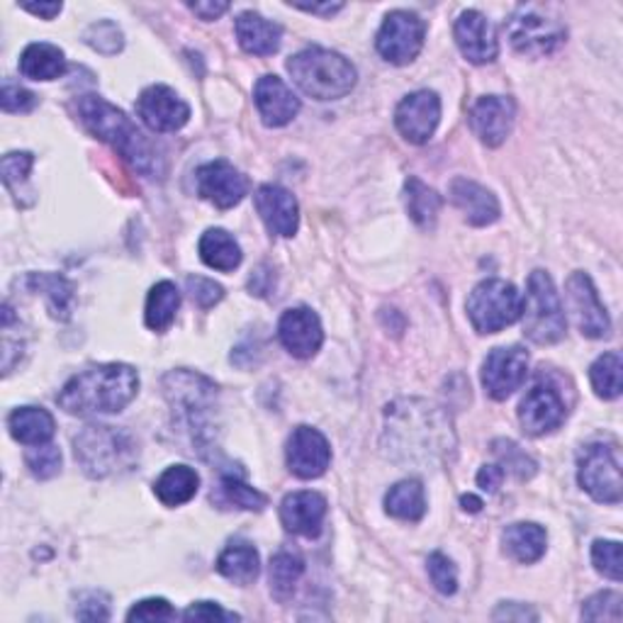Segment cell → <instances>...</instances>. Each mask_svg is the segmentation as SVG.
I'll use <instances>...</instances> for the list:
<instances>
[{
    "label": "cell",
    "mask_w": 623,
    "mask_h": 623,
    "mask_svg": "<svg viewBox=\"0 0 623 623\" xmlns=\"http://www.w3.org/2000/svg\"><path fill=\"white\" fill-rule=\"evenodd\" d=\"M140 392V373L127 363H100L74 375L56 395V405L74 417L122 412Z\"/></svg>",
    "instance_id": "obj_1"
},
{
    "label": "cell",
    "mask_w": 623,
    "mask_h": 623,
    "mask_svg": "<svg viewBox=\"0 0 623 623\" xmlns=\"http://www.w3.org/2000/svg\"><path fill=\"white\" fill-rule=\"evenodd\" d=\"M78 118L88 127L90 134H96L98 140L110 144L124 161L144 173V176H156L161 173V159L156 156L154 144L146 140L127 114L110 106L106 98L100 96H80L78 102Z\"/></svg>",
    "instance_id": "obj_2"
},
{
    "label": "cell",
    "mask_w": 623,
    "mask_h": 623,
    "mask_svg": "<svg viewBox=\"0 0 623 623\" xmlns=\"http://www.w3.org/2000/svg\"><path fill=\"white\" fill-rule=\"evenodd\" d=\"M287 74L305 96L315 100H339L356 86V66L343 54L325 47H307L287 62Z\"/></svg>",
    "instance_id": "obj_3"
},
{
    "label": "cell",
    "mask_w": 623,
    "mask_h": 623,
    "mask_svg": "<svg viewBox=\"0 0 623 623\" xmlns=\"http://www.w3.org/2000/svg\"><path fill=\"white\" fill-rule=\"evenodd\" d=\"M164 395L171 402L176 419L190 431L193 444L205 453V448L212 444L210 412L217 400V385L200 373L171 371L164 378Z\"/></svg>",
    "instance_id": "obj_4"
},
{
    "label": "cell",
    "mask_w": 623,
    "mask_h": 623,
    "mask_svg": "<svg viewBox=\"0 0 623 623\" xmlns=\"http://www.w3.org/2000/svg\"><path fill=\"white\" fill-rule=\"evenodd\" d=\"M387 436H392V448L407 456L412 453L414 441L422 438L426 458L431 451H446L448 438H453L451 426L438 409L419 400H405L387 407Z\"/></svg>",
    "instance_id": "obj_5"
},
{
    "label": "cell",
    "mask_w": 623,
    "mask_h": 623,
    "mask_svg": "<svg viewBox=\"0 0 623 623\" xmlns=\"http://www.w3.org/2000/svg\"><path fill=\"white\" fill-rule=\"evenodd\" d=\"M74 453L88 478H108L132 468L136 446L130 434L118 431L114 426L94 424L74 438Z\"/></svg>",
    "instance_id": "obj_6"
},
{
    "label": "cell",
    "mask_w": 623,
    "mask_h": 623,
    "mask_svg": "<svg viewBox=\"0 0 623 623\" xmlns=\"http://www.w3.org/2000/svg\"><path fill=\"white\" fill-rule=\"evenodd\" d=\"M524 334L538 346L558 343L568 329L565 309L558 297L556 285L546 271H534L528 278L526 299L522 305Z\"/></svg>",
    "instance_id": "obj_7"
},
{
    "label": "cell",
    "mask_w": 623,
    "mask_h": 623,
    "mask_svg": "<svg viewBox=\"0 0 623 623\" xmlns=\"http://www.w3.org/2000/svg\"><path fill=\"white\" fill-rule=\"evenodd\" d=\"M524 297L512 283L490 278L476 285L468 297V317L480 334H498L522 319Z\"/></svg>",
    "instance_id": "obj_8"
},
{
    "label": "cell",
    "mask_w": 623,
    "mask_h": 623,
    "mask_svg": "<svg viewBox=\"0 0 623 623\" xmlns=\"http://www.w3.org/2000/svg\"><path fill=\"white\" fill-rule=\"evenodd\" d=\"M577 480L594 502L619 504L623 498V480L616 448L606 444L587 446L577 463Z\"/></svg>",
    "instance_id": "obj_9"
},
{
    "label": "cell",
    "mask_w": 623,
    "mask_h": 623,
    "mask_svg": "<svg viewBox=\"0 0 623 623\" xmlns=\"http://www.w3.org/2000/svg\"><path fill=\"white\" fill-rule=\"evenodd\" d=\"M426 37V22L409 10H392L375 37L378 54L395 66L417 59Z\"/></svg>",
    "instance_id": "obj_10"
},
{
    "label": "cell",
    "mask_w": 623,
    "mask_h": 623,
    "mask_svg": "<svg viewBox=\"0 0 623 623\" xmlns=\"http://www.w3.org/2000/svg\"><path fill=\"white\" fill-rule=\"evenodd\" d=\"M506 32H510L512 47L518 54L534 56V59H540V56L556 52L565 42V34H568L560 25V20L544 15L538 8L518 10V13L510 20Z\"/></svg>",
    "instance_id": "obj_11"
},
{
    "label": "cell",
    "mask_w": 623,
    "mask_h": 623,
    "mask_svg": "<svg viewBox=\"0 0 623 623\" xmlns=\"http://www.w3.org/2000/svg\"><path fill=\"white\" fill-rule=\"evenodd\" d=\"M195 186L200 198L219 210H232L249 195V178L225 159L210 161L195 171Z\"/></svg>",
    "instance_id": "obj_12"
},
{
    "label": "cell",
    "mask_w": 623,
    "mask_h": 623,
    "mask_svg": "<svg viewBox=\"0 0 623 623\" xmlns=\"http://www.w3.org/2000/svg\"><path fill=\"white\" fill-rule=\"evenodd\" d=\"M528 353L518 346H502L490 351L482 363V385L492 400H506L526 383Z\"/></svg>",
    "instance_id": "obj_13"
},
{
    "label": "cell",
    "mask_w": 623,
    "mask_h": 623,
    "mask_svg": "<svg viewBox=\"0 0 623 623\" xmlns=\"http://www.w3.org/2000/svg\"><path fill=\"white\" fill-rule=\"evenodd\" d=\"M136 114L152 132H178L190 120V106L168 86H149L136 98Z\"/></svg>",
    "instance_id": "obj_14"
},
{
    "label": "cell",
    "mask_w": 623,
    "mask_h": 623,
    "mask_svg": "<svg viewBox=\"0 0 623 623\" xmlns=\"http://www.w3.org/2000/svg\"><path fill=\"white\" fill-rule=\"evenodd\" d=\"M285 460L293 476L299 480H315L325 476L331 463V446L321 431L312 426H297L287 438Z\"/></svg>",
    "instance_id": "obj_15"
},
{
    "label": "cell",
    "mask_w": 623,
    "mask_h": 623,
    "mask_svg": "<svg viewBox=\"0 0 623 623\" xmlns=\"http://www.w3.org/2000/svg\"><path fill=\"white\" fill-rule=\"evenodd\" d=\"M568 305L575 317V325L584 337L590 339H604L611 331V319L606 315V307L599 303V295L587 273H572L568 278Z\"/></svg>",
    "instance_id": "obj_16"
},
{
    "label": "cell",
    "mask_w": 623,
    "mask_h": 623,
    "mask_svg": "<svg viewBox=\"0 0 623 623\" xmlns=\"http://www.w3.org/2000/svg\"><path fill=\"white\" fill-rule=\"evenodd\" d=\"M441 120V98L434 90H417L402 98L395 110V124L409 144H426Z\"/></svg>",
    "instance_id": "obj_17"
},
{
    "label": "cell",
    "mask_w": 623,
    "mask_h": 623,
    "mask_svg": "<svg viewBox=\"0 0 623 623\" xmlns=\"http://www.w3.org/2000/svg\"><path fill=\"white\" fill-rule=\"evenodd\" d=\"M565 414H568V407H565L560 392L550 383H536L518 405V422L528 436H546L556 431L565 422Z\"/></svg>",
    "instance_id": "obj_18"
},
{
    "label": "cell",
    "mask_w": 623,
    "mask_h": 623,
    "mask_svg": "<svg viewBox=\"0 0 623 623\" xmlns=\"http://www.w3.org/2000/svg\"><path fill=\"white\" fill-rule=\"evenodd\" d=\"M278 339L295 359H312L325 341V329H321L317 312L309 307L285 309L278 321Z\"/></svg>",
    "instance_id": "obj_19"
},
{
    "label": "cell",
    "mask_w": 623,
    "mask_h": 623,
    "mask_svg": "<svg viewBox=\"0 0 623 623\" xmlns=\"http://www.w3.org/2000/svg\"><path fill=\"white\" fill-rule=\"evenodd\" d=\"M453 37L460 54H463L470 64H490L498 59V32H494V25L480 10H466V13H460L453 28Z\"/></svg>",
    "instance_id": "obj_20"
},
{
    "label": "cell",
    "mask_w": 623,
    "mask_h": 623,
    "mask_svg": "<svg viewBox=\"0 0 623 623\" xmlns=\"http://www.w3.org/2000/svg\"><path fill=\"white\" fill-rule=\"evenodd\" d=\"M516 106L512 98L484 96L470 110V127L484 146H502L512 134Z\"/></svg>",
    "instance_id": "obj_21"
},
{
    "label": "cell",
    "mask_w": 623,
    "mask_h": 623,
    "mask_svg": "<svg viewBox=\"0 0 623 623\" xmlns=\"http://www.w3.org/2000/svg\"><path fill=\"white\" fill-rule=\"evenodd\" d=\"M259 217L263 219L265 229L275 237H295L299 227V207L295 195L273 183H265L253 195Z\"/></svg>",
    "instance_id": "obj_22"
},
{
    "label": "cell",
    "mask_w": 623,
    "mask_h": 623,
    "mask_svg": "<svg viewBox=\"0 0 623 623\" xmlns=\"http://www.w3.org/2000/svg\"><path fill=\"white\" fill-rule=\"evenodd\" d=\"M327 516V500L319 492H293L281 504V522L295 536L317 538Z\"/></svg>",
    "instance_id": "obj_23"
},
{
    "label": "cell",
    "mask_w": 623,
    "mask_h": 623,
    "mask_svg": "<svg viewBox=\"0 0 623 623\" xmlns=\"http://www.w3.org/2000/svg\"><path fill=\"white\" fill-rule=\"evenodd\" d=\"M253 100H256V108L265 127H285L299 112V98L278 76L259 78L256 88H253Z\"/></svg>",
    "instance_id": "obj_24"
},
{
    "label": "cell",
    "mask_w": 623,
    "mask_h": 623,
    "mask_svg": "<svg viewBox=\"0 0 623 623\" xmlns=\"http://www.w3.org/2000/svg\"><path fill=\"white\" fill-rule=\"evenodd\" d=\"M448 193H451V203L466 215L472 227H488L492 222H498L502 215L498 195L480 186L476 181L456 178Z\"/></svg>",
    "instance_id": "obj_25"
},
{
    "label": "cell",
    "mask_w": 623,
    "mask_h": 623,
    "mask_svg": "<svg viewBox=\"0 0 623 623\" xmlns=\"http://www.w3.org/2000/svg\"><path fill=\"white\" fill-rule=\"evenodd\" d=\"M237 40L241 50L253 56H271L281 50L283 28L259 13H241L237 18Z\"/></svg>",
    "instance_id": "obj_26"
},
{
    "label": "cell",
    "mask_w": 623,
    "mask_h": 623,
    "mask_svg": "<svg viewBox=\"0 0 623 623\" xmlns=\"http://www.w3.org/2000/svg\"><path fill=\"white\" fill-rule=\"evenodd\" d=\"M502 546L504 553L516 562H524L531 565L546 556V548H548V534L544 526L538 524H512L504 528L502 534Z\"/></svg>",
    "instance_id": "obj_27"
},
{
    "label": "cell",
    "mask_w": 623,
    "mask_h": 623,
    "mask_svg": "<svg viewBox=\"0 0 623 623\" xmlns=\"http://www.w3.org/2000/svg\"><path fill=\"white\" fill-rule=\"evenodd\" d=\"M8 429L18 444L42 446L54 438L56 422L52 414L42 407H20L8 417Z\"/></svg>",
    "instance_id": "obj_28"
},
{
    "label": "cell",
    "mask_w": 623,
    "mask_h": 623,
    "mask_svg": "<svg viewBox=\"0 0 623 623\" xmlns=\"http://www.w3.org/2000/svg\"><path fill=\"white\" fill-rule=\"evenodd\" d=\"M22 285L28 287L30 293H42L44 299H47V307H50V315L54 319H62L66 321L72 317V309H74V285L68 283L64 275L59 273H30Z\"/></svg>",
    "instance_id": "obj_29"
},
{
    "label": "cell",
    "mask_w": 623,
    "mask_h": 623,
    "mask_svg": "<svg viewBox=\"0 0 623 623\" xmlns=\"http://www.w3.org/2000/svg\"><path fill=\"white\" fill-rule=\"evenodd\" d=\"M66 56L50 42H34L20 54V74L32 80H54L64 76Z\"/></svg>",
    "instance_id": "obj_30"
},
{
    "label": "cell",
    "mask_w": 623,
    "mask_h": 623,
    "mask_svg": "<svg viewBox=\"0 0 623 623\" xmlns=\"http://www.w3.org/2000/svg\"><path fill=\"white\" fill-rule=\"evenodd\" d=\"M200 259L205 265H210V269L219 271V273H232L234 269H239L241 259H244V253H241L239 241L227 232V229H207L200 239Z\"/></svg>",
    "instance_id": "obj_31"
},
{
    "label": "cell",
    "mask_w": 623,
    "mask_h": 623,
    "mask_svg": "<svg viewBox=\"0 0 623 623\" xmlns=\"http://www.w3.org/2000/svg\"><path fill=\"white\" fill-rule=\"evenodd\" d=\"M200 490V476L190 466H171L154 482V494L161 504L181 506Z\"/></svg>",
    "instance_id": "obj_32"
},
{
    "label": "cell",
    "mask_w": 623,
    "mask_h": 623,
    "mask_svg": "<svg viewBox=\"0 0 623 623\" xmlns=\"http://www.w3.org/2000/svg\"><path fill=\"white\" fill-rule=\"evenodd\" d=\"M217 572L239 587L256 582V577L261 572L259 550L249 544L227 546L222 550V556L217 558Z\"/></svg>",
    "instance_id": "obj_33"
},
{
    "label": "cell",
    "mask_w": 623,
    "mask_h": 623,
    "mask_svg": "<svg viewBox=\"0 0 623 623\" xmlns=\"http://www.w3.org/2000/svg\"><path fill=\"white\" fill-rule=\"evenodd\" d=\"M178 307H181V293L176 283L171 281L156 283L146 297V312H144L146 327L159 334L166 331L173 325V319H176Z\"/></svg>",
    "instance_id": "obj_34"
},
{
    "label": "cell",
    "mask_w": 623,
    "mask_h": 623,
    "mask_svg": "<svg viewBox=\"0 0 623 623\" xmlns=\"http://www.w3.org/2000/svg\"><path fill=\"white\" fill-rule=\"evenodd\" d=\"M385 512L402 522H419L426 512V498L419 480H402L385 494Z\"/></svg>",
    "instance_id": "obj_35"
},
{
    "label": "cell",
    "mask_w": 623,
    "mask_h": 623,
    "mask_svg": "<svg viewBox=\"0 0 623 623\" xmlns=\"http://www.w3.org/2000/svg\"><path fill=\"white\" fill-rule=\"evenodd\" d=\"M405 203L414 225H419L422 229H434L438 212H441V195L419 178L409 176L405 183Z\"/></svg>",
    "instance_id": "obj_36"
},
{
    "label": "cell",
    "mask_w": 623,
    "mask_h": 623,
    "mask_svg": "<svg viewBox=\"0 0 623 623\" xmlns=\"http://www.w3.org/2000/svg\"><path fill=\"white\" fill-rule=\"evenodd\" d=\"M305 572V562L295 553H278L271 560V594L285 604L293 597L299 577Z\"/></svg>",
    "instance_id": "obj_37"
},
{
    "label": "cell",
    "mask_w": 623,
    "mask_h": 623,
    "mask_svg": "<svg viewBox=\"0 0 623 623\" xmlns=\"http://www.w3.org/2000/svg\"><path fill=\"white\" fill-rule=\"evenodd\" d=\"M621 373H623V361L616 351H609L604 356L592 363L590 368V380L592 387L597 392V397L602 400H616L623 390L621 383Z\"/></svg>",
    "instance_id": "obj_38"
},
{
    "label": "cell",
    "mask_w": 623,
    "mask_h": 623,
    "mask_svg": "<svg viewBox=\"0 0 623 623\" xmlns=\"http://www.w3.org/2000/svg\"><path fill=\"white\" fill-rule=\"evenodd\" d=\"M219 492H222V500L227 504H234L237 510L263 512L265 506H269V498L261 494L259 490L249 488V484L239 476H225L222 482H219Z\"/></svg>",
    "instance_id": "obj_39"
},
{
    "label": "cell",
    "mask_w": 623,
    "mask_h": 623,
    "mask_svg": "<svg viewBox=\"0 0 623 623\" xmlns=\"http://www.w3.org/2000/svg\"><path fill=\"white\" fill-rule=\"evenodd\" d=\"M25 463L30 468V472L37 480H50L54 476H59L62 470V451L52 444H42V446H32L30 451L25 453Z\"/></svg>",
    "instance_id": "obj_40"
},
{
    "label": "cell",
    "mask_w": 623,
    "mask_h": 623,
    "mask_svg": "<svg viewBox=\"0 0 623 623\" xmlns=\"http://www.w3.org/2000/svg\"><path fill=\"white\" fill-rule=\"evenodd\" d=\"M592 562L599 575H604L611 582L623 580L621 565V544L619 540H594L592 546Z\"/></svg>",
    "instance_id": "obj_41"
},
{
    "label": "cell",
    "mask_w": 623,
    "mask_h": 623,
    "mask_svg": "<svg viewBox=\"0 0 623 623\" xmlns=\"http://www.w3.org/2000/svg\"><path fill=\"white\" fill-rule=\"evenodd\" d=\"M32 164H34V156L30 152L6 154L3 164H0V173H3L6 188L15 195L18 203H20V186H25V183H28Z\"/></svg>",
    "instance_id": "obj_42"
},
{
    "label": "cell",
    "mask_w": 623,
    "mask_h": 623,
    "mask_svg": "<svg viewBox=\"0 0 623 623\" xmlns=\"http://www.w3.org/2000/svg\"><path fill=\"white\" fill-rule=\"evenodd\" d=\"M426 570H429V580L436 587V592H441L444 597L458 592V570L444 553H431L429 560H426Z\"/></svg>",
    "instance_id": "obj_43"
},
{
    "label": "cell",
    "mask_w": 623,
    "mask_h": 623,
    "mask_svg": "<svg viewBox=\"0 0 623 623\" xmlns=\"http://www.w3.org/2000/svg\"><path fill=\"white\" fill-rule=\"evenodd\" d=\"M623 599L619 592H599L590 597L582 606V619L587 621H621Z\"/></svg>",
    "instance_id": "obj_44"
},
{
    "label": "cell",
    "mask_w": 623,
    "mask_h": 623,
    "mask_svg": "<svg viewBox=\"0 0 623 623\" xmlns=\"http://www.w3.org/2000/svg\"><path fill=\"white\" fill-rule=\"evenodd\" d=\"M492 451H494V456H498L500 460H502V468H510L514 476L518 478V480H526V478H531L536 472V463L534 460H531L522 448H518L516 444H512V441H494L492 444Z\"/></svg>",
    "instance_id": "obj_45"
},
{
    "label": "cell",
    "mask_w": 623,
    "mask_h": 623,
    "mask_svg": "<svg viewBox=\"0 0 623 623\" xmlns=\"http://www.w3.org/2000/svg\"><path fill=\"white\" fill-rule=\"evenodd\" d=\"M86 44L90 47L102 52V54H118L122 50V32L120 28L114 25V22H96V25H90L86 30Z\"/></svg>",
    "instance_id": "obj_46"
},
{
    "label": "cell",
    "mask_w": 623,
    "mask_h": 623,
    "mask_svg": "<svg viewBox=\"0 0 623 623\" xmlns=\"http://www.w3.org/2000/svg\"><path fill=\"white\" fill-rule=\"evenodd\" d=\"M37 96L32 90L22 88L15 80L6 78L3 80V90H0V108L6 112H30L37 108Z\"/></svg>",
    "instance_id": "obj_47"
},
{
    "label": "cell",
    "mask_w": 623,
    "mask_h": 623,
    "mask_svg": "<svg viewBox=\"0 0 623 623\" xmlns=\"http://www.w3.org/2000/svg\"><path fill=\"white\" fill-rule=\"evenodd\" d=\"M186 287H188L193 303L203 309L215 307L217 303H222V297H225V287L210 278H203V275H188Z\"/></svg>",
    "instance_id": "obj_48"
},
{
    "label": "cell",
    "mask_w": 623,
    "mask_h": 623,
    "mask_svg": "<svg viewBox=\"0 0 623 623\" xmlns=\"http://www.w3.org/2000/svg\"><path fill=\"white\" fill-rule=\"evenodd\" d=\"M176 616H178L176 609L161 597L142 599V602H136L130 611H127V621H173Z\"/></svg>",
    "instance_id": "obj_49"
},
{
    "label": "cell",
    "mask_w": 623,
    "mask_h": 623,
    "mask_svg": "<svg viewBox=\"0 0 623 623\" xmlns=\"http://www.w3.org/2000/svg\"><path fill=\"white\" fill-rule=\"evenodd\" d=\"M76 616L80 621H108L110 609H108V597L100 592H88L80 597V604L76 606Z\"/></svg>",
    "instance_id": "obj_50"
},
{
    "label": "cell",
    "mask_w": 623,
    "mask_h": 623,
    "mask_svg": "<svg viewBox=\"0 0 623 623\" xmlns=\"http://www.w3.org/2000/svg\"><path fill=\"white\" fill-rule=\"evenodd\" d=\"M186 621H237V614H229L217 602H195L183 611Z\"/></svg>",
    "instance_id": "obj_51"
},
{
    "label": "cell",
    "mask_w": 623,
    "mask_h": 623,
    "mask_svg": "<svg viewBox=\"0 0 623 623\" xmlns=\"http://www.w3.org/2000/svg\"><path fill=\"white\" fill-rule=\"evenodd\" d=\"M494 621H538V614L536 611H531L526 604H516V602H504L498 606V611L492 614Z\"/></svg>",
    "instance_id": "obj_52"
},
{
    "label": "cell",
    "mask_w": 623,
    "mask_h": 623,
    "mask_svg": "<svg viewBox=\"0 0 623 623\" xmlns=\"http://www.w3.org/2000/svg\"><path fill=\"white\" fill-rule=\"evenodd\" d=\"M504 468L502 466H484L480 468L478 472V488L484 490V492H498L502 488V482H504Z\"/></svg>",
    "instance_id": "obj_53"
},
{
    "label": "cell",
    "mask_w": 623,
    "mask_h": 623,
    "mask_svg": "<svg viewBox=\"0 0 623 623\" xmlns=\"http://www.w3.org/2000/svg\"><path fill=\"white\" fill-rule=\"evenodd\" d=\"M188 8L200 20L210 22V20H217L219 15H225L229 10V3H225V0H210V3H188Z\"/></svg>",
    "instance_id": "obj_54"
},
{
    "label": "cell",
    "mask_w": 623,
    "mask_h": 623,
    "mask_svg": "<svg viewBox=\"0 0 623 623\" xmlns=\"http://www.w3.org/2000/svg\"><path fill=\"white\" fill-rule=\"evenodd\" d=\"M22 10H28V13L37 15L42 20H54L62 13L64 6L62 3H22Z\"/></svg>",
    "instance_id": "obj_55"
},
{
    "label": "cell",
    "mask_w": 623,
    "mask_h": 623,
    "mask_svg": "<svg viewBox=\"0 0 623 623\" xmlns=\"http://www.w3.org/2000/svg\"><path fill=\"white\" fill-rule=\"evenodd\" d=\"M297 10H305V13H312V15H334V13H339V10L343 8V3H327V6H297Z\"/></svg>",
    "instance_id": "obj_56"
},
{
    "label": "cell",
    "mask_w": 623,
    "mask_h": 623,
    "mask_svg": "<svg viewBox=\"0 0 623 623\" xmlns=\"http://www.w3.org/2000/svg\"><path fill=\"white\" fill-rule=\"evenodd\" d=\"M460 504H463L466 512H472V514L482 510V500L476 498V494H463V498H460Z\"/></svg>",
    "instance_id": "obj_57"
}]
</instances>
